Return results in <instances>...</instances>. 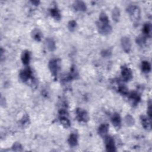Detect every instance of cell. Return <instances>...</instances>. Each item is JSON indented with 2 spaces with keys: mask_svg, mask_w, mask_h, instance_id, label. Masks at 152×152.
Returning <instances> with one entry per match:
<instances>
[{
  "mask_svg": "<svg viewBox=\"0 0 152 152\" xmlns=\"http://www.w3.org/2000/svg\"><path fill=\"white\" fill-rule=\"evenodd\" d=\"M97 25L98 31L101 35H107L112 31V27L110 25L108 17L105 13H100Z\"/></svg>",
  "mask_w": 152,
  "mask_h": 152,
  "instance_id": "1",
  "label": "cell"
},
{
  "mask_svg": "<svg viewBox=\"0 0 152 152\" xmlns=\"http://www.w3.org/2000/svg\"><path fill=\"white\" fill-rule=\"evenodd\" d=\"M127 12L134 25H138L141 18V11L140 8L135 6H130L127 9Z\"/></svg>",
  "mask_w": 152,
  "mask_h": 152,
  "instance_id": "2",
  "label": "cell"
},
{
  "mask_svg": "<svg viewBox=\"0 0 152 152\" xmlns=\"http://www.w3.org/2000/svg\"><path fill=\"white\" fill-rule=\"evenodd\" d=\"M48 67L50 71L51 72L54 77H56L58 76V72L61 68V62L58 59H53L49 63Z\"/></svg>",
  "mask_w": 152,
  "mask_h": 152,
  "instance_id": "3",
  "label": "cell"
},
{
  "mask_svg": "<svg viewBox=\"0 0 152 152\" xmlns=\"http://www.w3.org/2000/svg\"><path fill=\"white\" fill-rule=\"evenodd\" d=\"M60 121L64 127L67 128L70 127L71 124L68 117V113L64 109H61L60 111Z\"/></svg>",
  "mask_w": 152,
  "mask_h": 152,
  "instance_id": "4",
  "label": "cell"
},
{
  "mask_svg": "<svg viewBox=\"0 0 152 152\" xmlns=\"http://www.w3.org/2000/svg\"><path fill=\"white\" fill-rule=\"evenodd\" d=\"M76 115L77 120L80 122L86 123L89 119L87 112L80 108H77L76 110Z\"/></svg>",
  "mask_w": 152,
  "mask_h": 152,
  "instance_id": "5",
  "label": "cell"
},
{
  "mask_svg": "<svg viewBox=\"0 0 152 152\" xmlns=\"http://www.w3.org/2000/svg\"><path fill=\"white\" fill-rule=\"evenodd\" d=\"M33 73L30 68H25L22 70L20 73V78L23 82H27L30 80L33 79Z\"/></svg>",
  "mask_w": 152,
  "mask_h": 152,
  "instance_id": "6",
  "label": "cell"
},
{
  "mask_svg": "<svg viewBox=\"0 0 152 152\" xmlns=\"http://www.w3.org/2000/svg\"><path fill=\"white\" fill-rule=\"evenodd\" d=\"M105 146L107 151L114 152L116 151V147L114 140L112 137L107 135L105 138Z\"/></svg>",
  "mask_w": 152,
  "mask_h": 152,
  "instance_id": "7",
  "label": "cell"
},
{
  "mask_svg": "<svg viewBox=\"0 0 152 152\" xmlns=\"http://www.w3.org/2000/svg\"><path fill=\"white\" fill-rule=\"evenodd\" d=\"M121 45L123 50L126 53H129L131 48V42L128 37L124 36L121 39Z\"/></svg>",
  "mask_w": 152,
  "mask_h": 152,
  "instance_id": "8",
  "label": "cell"
},
{
  "mask_svg": "<svg viewBox=\"0 0 152 152\" xmlns=\"http://www.w3.org/2000/svg\"><path fill=\"white\" fill-rule=\"evenodd\" d=\"M121 75L123 78V80L125 81H130L133 77V74H132L131 70L129 68L125 66H123L122 67Z\"/></svg>",
  "mask_w": 152,
  "mask_h": 152,
  "instance_id": "9",
  "label": "cell"
},
{
  "mask_svg": "<svg viewBox=\"0 0 152 152\" xmlns=\"http://www.w3.org/2000/svg\"><path fill=\"white\" fill-rule=\"evenodd\" d=\"M128 95L130 100L133 106H136L139 104L141 100V97L137 92H131L130 94H128Z\"/></svg>",
  "mask_w": 152,
  "mask_h": 152,
  "instance_id": "10",
  "label": "cell"
},
{
  "mask_svg": "<svg viewBox=\"0 0 152 152\" xmlns=\"http://www.w3.org/2000/svg\"><path fill=\"white\" fill-rule=\"evenodd\" d=\"M141 122L143 128L147 130H151V118L142 115L140 117Z\"/></svg>",
  "mask_w": 152,
  "mask_h": 152,
  "instance_id": "11",
  "label": "cell"
},
{
  "mask_svg": "<svg viewBox=\"0 0 152 152\" xmlns=\"http://www.w3.org/2000/svg\"><path fill=\"white\" fill-rule=\"evenodd\" d=\"M109 131V125L107 124L101 125L98 129L99 134L103 138H105L108 135Z\"/></svg>",
  "mask_w": 152,
  "mask_h": 152,
  "instance_id": "12",
  "label": "cell"
},
{
  "mask_svg": "<svg viewBox=\"0 0 152 152\" xmlns=\"http://www.w3.org/2000/svg\"><path fill=\"white\" fill-rule=\"evenodd\" d=\"M111 121L112 123L113 124V125L117 128H120L121 127V119L120 117V115L116 113L115 114H114V115L112 116V118H111Z\"/></svg>",
  "mask_w": 152,
  "mask_h": 152,
  "instance_id": "13",
  "label": "cell"
},
{
  "mask_svg": "<svg viewBox=\"0 0 152 152\" xmlns=\"http://www.w3.org/2000/svg\"><path fill=\"white\" fill-rule=\"evenodd\" d=\"M45 45L46 48L50 51H54L56 49V45L54 40L52 38H47L45 40Z\"/></svg>",
  "mask_w": 152,
  "mask_h": 152,
  "instance_id": "14",
  "label": "cell"
},
{
  "mask_svg": "<svg viewBox=\"0 0 152 152\" xmlns=\"http://www.w3.org/2000/svg\"><path fill=\"white\" fill-rule=\"evenodd\" d=\"M69 145L71 147H74L78 144V135L76 133H72L68 138V140Z\"/></svg>",
  "mask_w": 152,
  "mask_h": 152,
  "instance_id": "15",
  "label": "cell"
},
{
  "mask_svg": "<svg viewBox=\"0 0 152 152\" xmlns=\"http://www.w3.org/2000/svg\"><path fill=\"white\" fill-rule=\"evenodd\" d=\"M74 8L76 11L85 12L86 10V4L81 1H77L74 4Z\"/></svg>",
  "mask_w": 152,
  "mask_h": 152,
  "instance_id": "16",
  "label": "cell"
},
{
  "mask_svg": "<svg viewBox=\"0 0 152 152\" xmlns=\"http://www.w3.org/2000/svg\"><path fill=\"white\" fill-rule=\"evenodd\" d=\"M30 60V54L28 50H24L22 55V61L24 66H27L29 64Z\"/></svg>",
  "mask_w": 152,
  "mask_h": 152,
  "instance_id": "17",
  "label": "cell"
},
{
  "mask_svg": "<svg viewBox=\"0 0 152 152\" xmlns=\"http://www.w3.org/2000/svg\"><path fill=\"white\" fill-rule=\"evenodd\" d=\"M143 32L146 37H150L151 33V24L150 23H146L144 24L143 29Z\"/></svg>",
  "mask_w": 152,
  "mask_h": 152,
  "instance_id": "18",
  "label": "cell"
},
{
  "mask_svg": "<svg viewBox=\"0 0 152 152\" xmlns=\"http://www.w3.org/2000/svg\"><path fill=\"white\" fill-rule=\"evenodd\" d=\"M141 70L144 73H148L151 71V65L147 61H143L141 63Z\"/></svg>",
  "mask_w": 152,
  "mask_h": 152,
  "instance_id": "19",
  "label": "cell"
},
{
  "mask_svg": "<svg viewBox=\"0 0 152 152\" xmlns=\"http://www.w3.org/2000/svg\"><path fill=\"white\" fill-rule=\"evenodd\" d=\"M50 15H51V16L54 19H55L56 20H60L61 18L60 13L58 9H57V8L52 9L50 11Z\"/></svg>",
  "mask_w": 152,
  "mask_h": 152,
  "instance_id": "20",
  "label": "cell"
},
{
  "mask_svg": "<svg viewBox=\"0 0 152 152\" xmlns=\"http://www.w3.org/2000/svg\"><path fill=\"white\" fill-rule=\"evenodd\" d=\"M112 17L115 22H118L120 18V9L117 7H115L112 12Z\"/></svg>",
  "mask_w": 152,
  "mask_h": 152,
  "instance_id": "21",
  "label": "cell"
},
{
  "mask_svg": "<svg viewBox=\"0 0 152 152\" xmlns=\"http://www.w3.org/2000/svg\"><path fill=\"white\" fill-rule=\"evenodd\" d=\"M32 37L36 41L40 42L42 39V33L38 29H34L32 32Z\"/></svg>",
  "mask_w": 152,
  "mask_h": 152,
  "instance_id": "22",
  "label": "cell"
},
{
  "mask_svg": "<svg viewBox=\"0 0 152 152\" xmlns=\"http://www.w3.org/2000/svg\"><path fill=\"white\" fill-rule=\"evenodd\" d=\"M124 120H125V124L129 127H131L134 125L135 124V120L134 118L130 114H128L125 116Z\"/></svg>",
  "mask_w": 152,
  "mask_h": 152,
  "instance_id": "23",
  "label": "cell"
},
{
  "mask_svg": "<svg viewBox=\"0 0 152 152\" xmlns=\"http://www.w3.org/2000/svg\"><path fill=\"white\" fill-rule=\"evenodd\" d=\"M118 90V91L122 95L126 96V95H128L129 94L128 89L124 85H122V84L119 85Z\"/></svg>",
  "mask_w": 152,
  "mask_h": 152,
  "instance_id": "24",
  "label": "cell"
},
{
  "mask_svg": "<svg viewBox=\"0 0 152 152\" xmlns=\"http://www.w3.org/2000/svg\"><path fill=\"white\" fill-rule=\"evenodd\" d=\"M136 42L140 46H144L146 43V37L143 36L137 37L136 39Z\"/></svg>",
  "mask_w": 152,
  "mask_h": 152,
  "instance_id": "25",
  "label": "cell"
},
{
  "mask_svg": "<svg viewBox=\"0 0 152 152\" xmlns=\"http://www.w3.org/2000/svg\"><path fill=\"white\" fill-rule=\"evenodd\" d=\"M77 22L74 20H71L68 23V28L70 31L73 32L76 30L77 27Z\"/></svg>",
  "mask_w": 152,
  "mask_h": 152,
  "instance_id": "26",
  "label": "cell"
},
{
  "mask_svg": "<svg viewBox=\"0 0 152 152\" xmlns=\"http://www.w3.org/2000/svg\"><path fill=\"white\" fill-rule=\"evenodd\" d=\"M13 150L15 151H23V147L20 143L16 142L13 146Z\"/></svg>",
  "mask_w": 152,
  "mask_h": 152,
  "instance_id": "27",
  "label": "cell"
},
{
  "mask_svg": "<svg viewBox=\"0 0 152 152\" xmlns=\"http://www.w3.org/2000/svg\"><path fill=\"white\" fill-rule=\"evenodd\" d=\"M111 54H112V51H111V50L109 49L104 50L103 51H102V53H101V54H102V57H105V58L110 57Z\"/></svg>",
  "mask_w": 152,
  "mask_h": 152,
  "instance_id": "28",
  "label": "cell"
},
{
  "mask_svg": "<svg viewBox=\"0 0 152 152\" xmlns=\"http://www.w3.org/2000/svg\"><path fill=\"white\" fill-rule=\"evenodd\" d=\"M29 123V118L27 115H25L23 117V118H22V120H21V124L23 126V127H26L27 125H28Z\"/></svg>",
  "mask_w": 152,
  "mask_h": 152,
  "instance_id": "29",
  "label": "cell"
},
{
  "mask_svg": "<svg viewBox=\"0 0 152 152\" xmlns=\"http://www.w3.org/2000/svg\"><path fill=\"white\" fill-rule=\"evenodd\" d=\"M151 100L149 101L148 102V108H147V114H148V117L150 118H151Z\"/></svg>",
  "mask_w": 152,
  "mask_h": 152,
  "instance_id": "30",
  "label": "cell"
},
{
  "mask_svg": "<svg viewBox=\"0 0 152 152\" xmlns=\"http://www.w3.org/2000/svg\"><path fill=\"white\" fill-rule=\"evenodd\" d=\"M31 3H32L33 5H35V6H37V5H39V4L40 3V2L38 1H32Z\"/></svg>",
  "mask_w": 152,
  "mask_h": 152,
  "instance_id": "31",
  "label": "cell"
}]
</instances>
